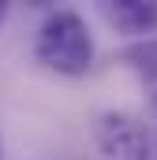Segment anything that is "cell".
Returning <instances> with one entry per match:
<instances>
[{"mask_svg":"<svg viewBox=\"0 0 157 160\" xmlns=\"http://www.w3.org/2000/svg\"><path fill=\"white\" fill-rule=\"evenodd\" d=\"M34 60L52 75L82 78L94 67V38L86 19L75 11H52L34 38Z\"/></svg>","mask_w":157,"mask_h":160,"instance_id":"1","label":"cell"},{"mask_svg":"<svg viewBox=\"0 0 157 160\" xmlns=\"http://www.w3.org/2000/svg\"><path fill=\"white\" fill-rule=\"evenodd\" d=\"M94 142L109 160H154L150 127L131 112H101L94 119Z\"/></svg>","mask_w":157,"mask_h":160,"instance_id":"2","label":"cell"},{"mask_svg":"<svg viewBox=\"0 0 157 160\" xmlns=\"http://www.w3.org/2000/svg\"><path fill=\"white\" fill-rule=\"evenodd\" d=\"M105 19L123 38H154L157 34V0H105Z\"/></svg>","mask_w":157,"mask_h":160,"instance_id":"3","label":"cell"},{"mask_svg":"<svg viewBox=\"0 0 157 160\" xmlns=\"http://www.w3.org/2000/svg\"><path fill=\"white\" fill-rule=\"evenodd\" d=\"M120 60L138 75V82H146V86H157V34L154 38H138L131 41L123 52H120Z\"/></svg>","mask_w":157,"mask_h":160,"instance_id":"4","label":"cell"},{"mask_svg":"<svg viewBox=\"0 0 157 160\" xmlns=\"http://www.w3.org/2000/svg\"><path fill=\"white\" fill-rule=\"evenodd\" d=\"M19 4H26V8H52L56 0H19Z\"/></svg>","mask_w":157,"mask_h":160,"instance_id":"5","label":"cell"},{"mask_svg":"<svg viewBox=\"0 0 157 160\" xmlns=\"http://www.w3.org/2000/svg\"><path fill=\"white\" fill-rule=\"evenodd\" d=\"M8 4H11V0H0V26H4V19H8Z\"/></svg>","mask_w":157,"mask_h":160,"instance_id":"6","label":"cell"},{"mask_svg":"<svg viewBox=\"0 0 157 160\" xmlns=\"http://www.w3.org/2000/svg\"><path fill=\"white\" fill-rule=\"evenodd\" d=\"M0 157H4V145H0Z\"/></svg>","mask_w":157,"mask_h":160,"instance_id":"7","label":"cell"}]
</instances>
